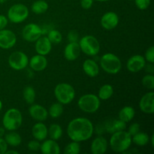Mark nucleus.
Segmentation results:
<instances>
[{
    "instance_id": "a211bd4d",
    "label": "nucleus",
    "mask_w": 154,
    "mask_h": 154,
    "mask_svg": "<svg viewBox=\"0 0 154 154\" xmlns=\"http://www.w3.org/2000/svg\"><path fill=\"white\" fill-rule=\"evenodd\" d=\"M30 68L35 72H42L46 69L48 66V60L45 56L37 54L30 59L29 61Z\"/></svg>"
},
{
    "instance_id": "4468645a",
    "label": "nucleus",
    "mask_w": 154,
    "mask_h": 154,
    "mask_svg": "<svg viewBox=\"0 0 154 154\" xmlns=\"http://www.w3.org/2000/svg\"><path fill=\"white\" fill-rule=\"evenodd\" d=\"M118 23L119 17L115 12H107L101 18V25L107 30H111L116 28Z\"/></svg>"
},
{
    "instance_id": "20e7f679",
    "label": "nucleus",
    "mask_w": 154,
    "mask_h": 154,
    "mask_svg": "<svg viewBox=\"0 0 154 154\" xmlns=\"http://www.w3.org/2000/svg\"><path fill=\"white\" fill-rule=\"evenodd\" d=\"M56 99L63 105H67L74 100L75 90L72 85L66 83H62L56 86L54 89Z\"/></svg>"
},
{
    "instance_id": "1a4fd4ad",
    "label": "nucleus",
    "mask_w": 154,
    "mask_h": 154,
    "mask_svg": "<svg viewBox=\"0 0 154 154\" xmlns=\"http://www.w3.org/2000/svg\"><path fill=\"white\" fill-rule=\"evenodd\" d=\"M8 64L11 68L17 71L24 69L29 64V59L26 54L21 51L14 52L9 56Z\"/></svg>"
},
{
    "instance_id": "5701e85b",
    "label": "nucleus",
    "mask_w": 154,
    "mask_h": 154,
    "mask_svg": "<svg viewBox=\"0 0 154 154\" xmlns=\"http://www.w3.org/2000/svg\"><path fill=\"white\" fill-rule=\"evenodd\" d=\"M83 69L87 75L90 78H95L99 73V66L94 60H86L83 64Z\"/></svg>"
},
{
    "instance_id": "473e14b6",
    "label": "nucleus",
    "mask_w": 154,
    "mask_h": 154,
    "mask_svg": "<svg viewBox=\"0 0 154 154\" xmlns=\"http://www.w3.org/2000/svg\"><path fill=\"white\" fill-rule=\"evenodd\" d=\"M48 39L52 44H59L62 42L63 36L61 32L57 29H52L49 32L48 35Z\"/></svg>"
},
{
    "instance_id": "39448f33",
    "label": "nucleus",
    "mask_w": 154,
    "mask_h": 154,
    "mask_svg": "<svg viewBox=\"0 0 154 154\" xmlns=\"http://www.w3.org/2000/svg\"><path fill=\"white\" fill-rule=\"evenodd\" d=\"M100 66L105 72L111 75H115L120 71L122 63L120 58L114 54L108 53L101 57Z\"/></svg>"
},
{
    "instance_id": "e433bc0d",
    "label": "nucleus",
    "mask_w": 154,
    "mask_h": 154,
    "mask_svg": "<svg viewBox=\"0 0 154 154\" xmlns=\"http://www.w3.org/2000/svg\"><path fill=\"white\" fill-rule=\"evenodd\" d=\"M28 149L31 151H38L40 150L41 144L37 140H32L28 143Z\"/></svg>"
},
{
    "instance_id": "9b49d317",
    "label": "nucleus",
    "mask_w": 154,
    "mask_h": 154,
    "mask_svg": "<svg viewBox=\"0 0 154 154\" xmlns=\"http://www.w3.org/2000/svg\"><path fill=\"white\" fill-rule=\"evenodd\" d=\"M17 42V37L14 32L9 29L0 30V48L2 49H10L13 48Z\"/></svg>"
},
{
    "instance_id": "37998d69",
    "label": "nucleus",
    "mask_w": 154,
    "mask_h": 154,
    "mask_svg": "<svg viewBox=\"0 0 154 154\" xmlns=\"http://www.w3.org/2000/svg\"><path fill=\"white\" fill-rule=\"evenodd\" d=\"M146 72H147L148 73L153 74V63H150V65H148V66H147V69H146Z\"/></svg>"
},
{
    "instance_id": "a19ab883",
    "label": "nucleus",
    "mask_w": 154,
    "mask_h": 154,
    "mask_svg": "<svg viewBox=\"0 0 154 154\" xmlns=\"http://www.w3.org/2000/svg\"><path fill=\"white\" fill-rule=\"evenodd\" d=\"M8 150V144L5 139L0 138V154H5Z\"/></svg>"
},
{
    "instance_id": "c03bdc74",
    "label": "nucleus",
    "mask_w": 154,
    "mask_h": 154,
    "mask_svg": "<svg viewBox=\"0 0 154 154\" xmlns=\"http://www.w3.org/2000/svg\"><path fill=\"white\" fill-rule=\"evenodd\" d=\"M5 135V128L0 127V138H2Z\"/></svg>"
},
{
    "instance_id": "79ce46f5",
    "label": "nucleus",
    "mask_w": 154,
    "mask_h": 154,
    "mask_svg": "<svg viewBox=\"0 0 154 154\" xmlns=\"http://www.w3.org/2000/svg\"><path fill=\"white\" fill-rule=\"evenodd\" d=\"M8 24V19L5 16L0 14V30L4 29Z\"/></svg>"
},
{
    "instance_id": "cd10ccee",
    "label": "nucleus",
    "mask_w": 154,
    "mask_h": 154,
    "mask_svg": "<svg viewBox=\"0 0 154 154\" xmlns=\"http://www.w3.org/2000/svg\"><path fill=\"white\" fill-rule=\"evenodd\" d=\"M132 137V142H133L136 145L141 146V147L145 146L149 142V141H150L148 135L144 133V132H139Z\"/></svg>"
},
{
    "instance_id": "c756f323",
    "label": "nucleus",
    "mask_w": 154,
    "mask_h": 154,
    "mask_svg": "<svg viewBox=\"0 0 154 154\" xmlns=\"http://www.w3.org/2000/svg\"><path fill=\"white\" fill-rule=\"evenodd\" d=\"M63 111H64V108H63V105L60 102H57L54 103L50 107L49 111H48V114L51 116L52 118H58L60 116L63 114Z\"/></svg>"
},
{
    "instance_id": "4be33fe9",
    "label": "nucleus",
    "mask_w": 154,
    "mask_h": 154,
    "mask_svg": "<svg viewBox=\"0 0 154 154\" xmlns=\"http://www.w3.org/2000/svg\"><path fill=\"white\" fill-rule=\"evenodd\" d=\"M126 127V124L125 122L122 121L121 120H110L106 121L105 126V130L109 133H114V132H119V131L124 130Z\"/></svg>"
},
{
    "instance_id": "7ed1b4c3",
    "label": "nucleus",
    "mask_w": 154,
    "mask_h": 154,
    "mask_svg": "<svg viewBox=\"0 0 154 154\" xmlns=\"http://www.w3.org/2000/svg\"><path fill=\"white\" fill-rule=\"evenodd\" d=\"M23 122L22 114L16 108L8 110L2 119L3 126L8 131H14L20 128Z\"/></svg>"
},
{
    "instance_id": "0eeeda50",
    "label": "nucleus",
    "mask_w": 154,
    "mask_h": 154,
    "mask_svg": "<svg viewBox=\"0 0 154 154\" xmlns=\"http://www.w3.org/2000/svg\"><path fill=\"white\" fill-rule=\"evenodd\" d=\"M79 45L81 51L90 57L97 55L100 51V44L93 35L84 36L80 40Z\"/></svg>"
},
{
    "instance_id": "bb28decb",
    "label": "nucleus",
    "mask_w": 154,
    "mask_h": 154,
    "mask_svg": "<svg viewBox=\"0 0 154 154\" xmlns=\"http://www.w3.org/2000/svg\"><path fill=\"white\" fill-rule=\"evenodd\" d=\"M114 94V88L110 84H105L99 90L98 97L102 100H108Z\"/></svg>"
},
{
    "instance_id": "6e6552de",
    "label": "nucleus",
    "mask_w": 154,
    "mask_h": 154,
    "mask_svg": "<svg viewBox=\"0 0 154 154\" xmlns=\"http://www.w3.org/2000/svg\"><path fill=\"white\" fill-rule=\"evenodd\" d=\"M29 16L28 8L23 4H15L9 8L8 18L13 23H20Z\"/></svg>"
},
{
    "instance_id": "09e8293b",
    "label": "nucleus",
    "mask_w": 154,
    "mask_h": 154,
    "mask_svg": "<svg viewBox=\"0 0 154 154\" xmlns=\"http://www.w3.org/2000/svg\"><path fill=\"white\" fill-rule=\"evenodd\" d=\"M96 1H98V2H108V1H109V0H96Z\"/></svg>"
},
{
    "instance_id": "f03ea898",
    "label": "nucleus",
    "mask_w": 154,
    "mask_h": 154,
    "mask_svg": "<svg viewBox=\"0 0 154 154\" xmlns=\"http://www.w3.org/2000/svg\"><path fill=\"white\" fill-rule=\"evenodd\" d=\"M110 147L116 153H125L132 144V136L124 130L113 133L110 138Z\"/></svg>"
},
{
    "instance_id": "2eb2a0df",
    "label": "nucleus",
    "mask_w": 154,
    "mask_h": 154,
    "mask_svg": "<svg viewBox=\"0 0 154 154\" xmlns=\"http://www.w3.org/2000/svg\"><path fill=\"white\" fill-rule=\"evenodd\" d=\"M81 51L78 42H69L64 49V57L69 61H74L78 58Z\"/></svg>"
},
{
    "instance_id": "ddd939ff",
    "label": "nucleus",
    "mask_w": 154,
    "mask_h": 154,
    "mask_svg": "<svg viewBox=\"0 0 154 154\" xmlns=\"http://www.w3.org/2000/svg\"><path fill=\"white\" fill-rule=\"evenodd\" d=\"M146 65V60L141 55H134L129 59L126 63L127 69L131 72L136 73L142 70Z\"/></svg>"
},
{
    "instance_id": "de8ad7c7",
    "label": "nucleus",
    "mask_w": 154,
    "mask_h": 154,
    "mask_svg": "<svg viewBox=\"0 0 154 154\" xmlns=\"http://www.w3.org/2000/svg\"><path fill=\"white\" fill-rule=\"evenodd\" d=\"M7 0H0V4H4L5 2H6Z\"/></svg>"
},
{
    "instance_id": "8fccbe9b",
    "label": "nucleus",
    "mask_w": 154,
    "mask_h": 154,
    "mask_svg": "<svg viewBox=\"0 0 154 154\" xmlns=\"http://www.w3.org/2000/svg\"><path fill=\"white\" fill-rule=\"evenodd\" d=\"M2 103L1 100H0V110L2 109Z\"/></svg>"
},
{
    "instance_id": "c85d7f7f",
    "label": "nucleus",
    "mask_w": 154,
    "mask_h": 154,
    "mask_svg": "<svg viewBox=\"0 0 154 154\" xmlns=\"http://www.w3.org/2000/svg\"><path fill=\"white\" fill-rule=\"evenodd\" d=\"M48 135L51 139L57 141L60 139L63 135V129L62 127L58 124H52L48 129Z\"/></svg>"
},
{
    "instance_id": "f257e3e1",
    "label": "nucleus",
    "mask_w": 154,
    "mask_h": 154,
    "mask_svg": "<svg viewBox=\"0 0 154 154\" xmlns=\"http://www.w3.org/2000/svg\"><path fill=\"white\" fill-rule=\"evenodd\" d=\"M94 132L92 122L84 117H78L72 120L67 127V134L73 141L81 142L90 139Z\"/></svg>"
},
{
    "instance_id": "f704fd0d",
    "label": "nucleus",
    "mask_w": 154,
    "mask_h": 154,
    "mask_svg": "<svg viewBox=\"0 0 154 154\" xmlns=\"http://www.w3.org/2000/svg\"><path fill=\"white\" fill-rule=\"evenodd\" d=\"M151 0H135V3L137 8L140 10H146L148 8Z\"/></svg>"
},
{
    "instance_id": "dca6fc26",
    "label": "nucleus",
    "mask_w": 154,
    "mask_h": 154,
    "mask_svg": "<svg viewBox=\"0 0 154 154\" xmlns=\"http://www.w3.org/2000/svg\"><path fill=\"white\" fill-rule=\"evenodd\" d=\"M29 112L30 116L37 121H45L48 118V111L42 105H32V104L29 109Z\"/></svg>"
},
{
    "instance_id": "c9c22d12",
    "label": "nucleus",
    "mask_w": 154,
    "mask_h": 154,
    "mask_svg": "<svg viewBox=\"0 0 154 154\" xmlns=\"http://www.w3.org/2000/svg\"><path fill=\"white\" fill-rule=\"evenodd\" d=\"M145 60L150 63H154V47L150 46L145 53Z\"/></svg>"
},
{
    "instance_id": "b1692460",
    "label": "nucleus",
    "mask_w": 154,
    "mask_h": 154,
    "mask_svg": "<svg viewBox=\"0 0 154 154\" xmlns=\"http://www.w3.org/2000/svg\"><path fill=\"white\" fill-rule=\"evenodd\" d=\"M135 115V111L132 107L131 106H125L122 108L118 114V117L120 120L125 123H129L132 119L134 118Z\"/></svg>"
},
{
    "instance_id": "49530a36",
    "label": "nucleus",
    "mask_w": 154,
    "mask_h": 154,
    "mask_svg": "<svg viewBox=\"0 0 154 154\" xmlns=\"http://www.w3.org/2000/svg\"><path fill=\"white\" fill-rule=\"evenodd\" d=\"M150 143L152 144V147H154V135L153 134L151 136V141H150Z\"/></svg>"
},
{
    "instance_id": "9d476101",
    "label": "nucleus",
    "mask_w": 154,
    "mask_h": 154,
    "mask_svg": "<svg viewBox=\"0 0 154 154\" xmlns=\"http://www.w3.org/2000/svg\"><path fill=\"white\" fill-rule=\"evenodd\" d=\"M42 35V29L35 23H29L24 26L22 31L23 39L29 42H36Z\"/></svg>"
},
{
    "instance_id": "7c9ffc66",
    "label": "nucleus",
    "mask_w": 154,
    "mask_h": 154,
    "mask_svg": "<svg viewBox=\"0 0 154 154\" xmlns=\"http://www.w3.org/2000/svg\"><path fill=\"white\" fill-rule=\"evenodd\" d=\"M23 98L25 102L29 105H32L34 103L35 99V91L34 88L31 86H27L24 88L23 93Z\"/></svg>"
},
{
    "instance_id": "ea45409f",
    "label": "nucleus",
    "mask_w": 154,
    "mask_h": 154,
    "mask_svg": "<svg viewBox=\"0 0 154 154\" xmlns=\"http://www.w3.org/2000/svg\"><path fill=\"white\" fill-rule=\"evenodd\" d=\"M93 0H81V5L85 10H88L93 6Z\"/></svg>"
},
{
    "instance_id": "a18cd8bd",
    "label": "nucleus",
    "mask_w": 154,
    "mask_h": 154,
    "mask_svg": "<svg viewBox=\"0 0 154 154\" xmlns=\"http://www.w3.org/2000/svg\"><path fill=\"white\" fill-rule=\"evenodd\" d=\"M11 153H14V154H18L19 153V152L18 151H16V150H9V151H6L5 153V154H11Z\"/></svg>"
},
{
    "instance_id": "412c9836",
    "label": "nucleus",
    "mask_w": 154,
    "mask_h": 154,
    "mask_svg": "<svg viewBox=\"0 0 154 154\" xmlns=\"http://www.w3.org/2000/svg\"><path fill=\"white\" fill-rule=\"evenodd\" d=\"M32 134L35 139L37 141H44L48 135V129L44 123L40 122L33 126L32 129Z\"/></svg>"
},
{
    "instance_id": "6ab92c4d",
    "label": "nucleus",
    "mask_w": 154,
    "mask_h": 154,
    "mask_svg": "<svg viewBox=\"0 0 154 154\" xmlns=\"http://www.w3.org/2000/svg\"><path fill=\"white\" fill-rule=\"evenodd\" d=\"M52 49V43L50 42L48 37H40L35 43V51L38 54L46 56Z\"/></svg>"
},
{
    "instance_id": "f3484780",
    "label": "nucleus",
    "mask_w": 154,
    "mask_h": 154,
    "mask_svg": "<svg viewBox=\"0 0 154 154\" xmlns=\"http://www.w3.org/2000/svg\"><path fill=\"white\" fill-rule=\"evenodd\" d=\"M108 149V141L102 136H98L92 141L90 150L93 154H104Z\"/></svg>"
},
{
    "instance_id": "4c0bfd02",
    "label": "nucleus",
    "mask_w": 154,
    "mask_h": 154,
    "mask_svg": "<svg viewBox=\"0 0 154 154\" xmlns=\"http://www.w3.org/2000/svg\"><path fill=\"white\" fill-rule=\"evenodd\" d=\"M67 38L69 42H78L79 39V34L76 30H71L68 33Z\"/></svg>"
},
{
    "instance_id": "aec40b11",
    "label": "nucleus",
    "mask_w": 154,
    "mask_h": 154,
    "mask_svg": "<svg viewBox=\"0 0 154 154\" xmlns=\"http://www.w3.org/2000/svg\"><path fill=\"white\" fill-rule=\"evenodd\" d=\"M40 150L44 154H60L61 152L58 143L53 139L45 140L41 144Z\"/></svg>"
},
{
    "instance_id": "58836bf2",
    "label": "nucleus",
    "mask_w": 154,
    "mask_h": 154,
    "mask_svg": "<svg viewBox=\"0 0 154 154\" xmlns=\"http://www.w3.org/2000/svg\"><path fill=\"white\" fill-rule=\"evenodd\" d=\"M140 132V125L138 123H132L130 126L129 127V130H128V133L131 135L133 136L135 134Z\"/></svg>"
},
{
    "instance_id": "72a5a7b5",
    "label": "nucleus",
    "mask_w": 154,
    "mask_h": 154,
    "mask_svg": "<svg viewBox=\"0 0 154 154\" xmlns=\"http://www.w3.org/2000/svg\"><path fill=\"white\" fill-rule=\"evenodd\" d=\"M143 86L148 90H153L154 89V76L153 74H148L142 78Z\"/></svg>"
},
{
    "instance_id": "a878e982",
    "label": "nucleus",
    "mask_w": 154,
    "mask_h": 154,
    "mask_svg": "<svg viewBox=\"0 0 154 154\" xmlns=\"http://www.w3.org/2000/svg\"><path fill=\"white\" fill-rule=\"evenodd\" d=\"M48 4L45 0H38L32 3L31 6V10L33 13L36 14H44L48 11Z\"/></svg>"
},
{
    "instance_id": "f8f14e48",
    "label": "nucleus",
    "mask_w": 154,
    "mask_h": 154,
    "mask_svg": "<svg viewBox=\"0 0 154 154\" xmlns=\"http://www.w3.org/2000/svg\"><path fill=\"white\" fill-rule=\"evenodd\" d=\"M139 108L142 112L147 114L154 113V93L153 91L147 93L142 96L139 102Z\"/></svg>"
},
{
    "instance_id": "2f4dec72",
    "label": "nucleus",
    "mask_w": 154,
    "mask_h": 154,
    "mask_svg": "<svg viewBox=\"0 0 154 154\" xmlns=\"http://www.w3.org/2000/svg\"><path fill=\"white\" fill-rule=\"evenodd\" d=\"M81 151V147H80L79 142L73 141L69 143L66 147L64 153L66 154H78Z\"/></svg>"
},
{
    "instance_id": "423d86ee",
    "label": "nucleus",
    "mask_w": 154,
    "mask_h": 154,
    "mask_svg": "<svg viewBox=\"0 0 154 154\" xmlns=\"http://www.w3.org/2000/svg\"><path fill=\"white\" fill-rule=\"evenodd\" d=\"M78 105L80 109L84 112L93 114L100 107V99L94 94H85L80 98Z\"/></svg>"
},
{
    "instance_id": "393cba45",
    "label": "nucleus",
    "mask_w": 154,
    "mask_h": 154,
    "mask_svg": "<svg viewBox=\"0 0 154 154\" xmlns=\"http://www.w3.org/2000/svg\"><path fill=\"white\" fill-rule=\"evenodd\" d=\"M5 141H6L8 145L12 146V147H17L21 144L22 138L20 134L17 132L11 131L9 133L6 134L5 136Z\"/></svg>"
}]
</instances>
